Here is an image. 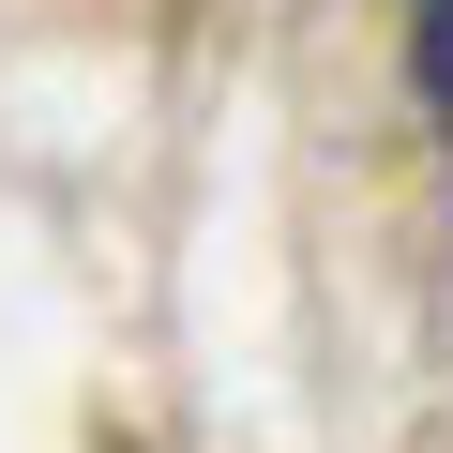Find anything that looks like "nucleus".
Returning a JSON list of instances; mask_svg holds the SVG:
<instances>
[{
	"instance_id": "1",
	"label": "nucleus",
	"mask_w": 453,
	"mask_h": 453,
	"mask_svg": "<svg viewBox=\"0 0 453 453\" xmlns=\"http://www.w3.org/2000/svg\"><path fill=\"white\" fill-rule=\"evenodd\" d=\"M408 61H423V106L453 121V0H423V31H408Z\"/></svg>"
}]
</instances>
